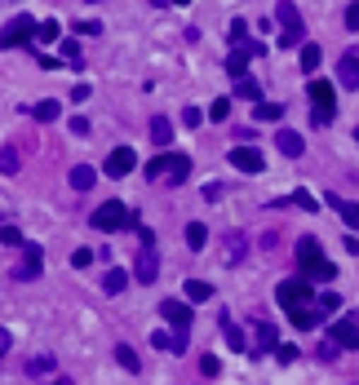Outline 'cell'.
<instances>
[{
	"label": "cell",
	"instance_id": "6da1fadb",
	"mask_svg": "<svg viewBox=\"0 0 359 385\" xmlns=\"http://www.w3.org/2000/svg\"><path fill=\"white\" fill-rule=\"evenodd\" d=\"M146 177L165 182V186H182V182L191 177V160L177 155V150H165V155H155L151 164H146Z\"/></svg>",
	"mask_w": 359,
	"mask_h": 385
},
{
	"label": "cell",
	"instance_id": "7a4b0ae2",
	"mask_svg": "<svg viewBox=\"0 0 359 385\" xmlns=\"http://www.w3.org/2000/svg\"><path fill=\"white\" fill-rule=\"evenodd\" d=\"M275 23L284 27L280 45H284V49H298V40L306 36V23H302V13H298V5H293V0H280V5H275Z\"/></svg>",
	"mask_w": 359,
	"mask_h": 385
},
{
	"label": "cell",
	"instance_id": "3957f363",
	"mask_svg": "<svg viewBox=\"0 0 359 385\" xmlns=\"http://www.w3.org/2000/svg\"><path fill=\"white\" fill-rule=\"evenodd\" d=\"M311 283H315V279H306V275H298V279H284L280 288H275V301H280L284 310H293V306H311V301H319V297L311 292Z\"/></svg>",
	"mask_w": 359,
	"mask_h": 385
},
{
	"label": "cell",
	"instance_id": "277c9868",
	"mask_svg": "<svg viewBox=\"0 0 359 385\" xmlns=\"http://www.w3.org/2000/svg\"><path fill=\"white\" fill-rule=\"evenodd\" d=\"M89 222H93V230H120V226L134 222V213H129L120 199H107V204H98V208H93Z\"/></svg>",
	"mask_w": 359,
	"mask_h": 385
},
{
	"label": "cell",
	"instance_id": "5b68a950",
	"mask_svg": "<svg viewBox=\"0 0 359 385\" xmlns=\"http://www.w3.org/2000/svg\"><path fill=\"white\" fill-rule=\"evenodd\" d=\"M231 164L240 173H262L266 169V160H262V150H257L253 142H240L235 150H231Z\"/></svg>",
	"mask_w": 359,
	"mask_h": 385
},
{
	"label": "cell",
	"instance_id": "8992f818",
	"mask_svg": "<svg viewBox=\"0 0 359 385\" xmlns=\"http://www.w3.org/2000/svg\"><path fill=\"white\" fill-rule=\"evenodd\" d=\"M36 18H27V13H18L9 27H5V49H18V45H31V36H36Z\"/></svg>",
	"mask_w": 359,
	"mask_h": 385
},
{
	"label": "cell",
	"instance_id": "52a82bcc",
	"mask_svg": "<svg viewBox=\"0 0 359 385\" xmlns=\"http://www.w3.org/2000/svg\"><path fill=\"white\" fill-rule=\"evenodd\" d=\"M138 169V155H134V146H116L107 155V177H129Z\"/></svg>",
	"mask_w": 359,
	"mask_h": 385
},
{
	"label": "cell",
	"instance_id": "ba28073f",
	"mask_svg": "<svg viewBox=\"0 0 359 385\" xmlns=\"http://www.w3.org/2000/svg\"><path fill=\"white\" fill-rule=\"evenodd\" d=\"M337 85L341 89H355L359 85V49H346V54L337 58Z\"/></svg>",
	"mask_w": 359,
	"mask_h": 385
},
{
	"label": "cell",
	"instance_id": "9c48e42d",
	"mask_svg": "<svg viewBox=\"0 0 359 385\" xmlns=\"http://www.w3.org/2000/svg\"><path fill=\"white\" fill-rule=\"evenodd\" d=\"M244 253H249V239H244L240 230H226V239H222V266H240Z\"/></svg>",
	"mask_w": 359,
	"mask_h": 385
},
{
	"label": "cell",
	"instance_id": "30bf717a",
	"mask_svg": "<svg viewBox=\"0 0 359 385\" xmlns=\"http://www.w3.org/2000/svg\"><path fill=\"white\" fill-rule=\"evenodd\" d=\"M160 314H165V319H169L177 332H187V328H191V306H187V301H173V297H169V301H160Z\"/></svg>",
	"mask_w": 359,
	"mask_h": 385
},
{
	"label": "cell",
	"instance_id": "8fae6325",
	"mask_svg": "<svg viewBox=\"0 0 359 385\" xmlns=\"http://www.w3.org/2000/svg\"><path fill=\"white\" fill-rule=\"evenodd\" d=\"M134 275H138L142 283H155L160 266H155V253H151V244H142V253H138V261H134Z\"/></svg>",
	"mask_w": 359,
	"mask_h": 385
},
{
	"label": "cell",
	"instance_id": "7c38bea8",
	"mask_svg": "<svg viewBox=\"0 0 359 385\" xmlns=\"http://www.w3.org/2000/svg\"><path fill=\"white\" fill-rule=\"evenodd\" d=\"M288 319H293V328H315L324 319V310H319V301H311V306H293Z\"/></svg>",
	"mask_w": 359,
	"mask_h": 385
},
{
	"label": "cell",
	"instance_id": "4fadbf2b",
	"mask_svg": "<svg viewBox=\"0 0 359 385\" xmlns=\"http://www.w3.org/2000/svg\"><path fill=\"white\" fill-rule=\"evenodd\" d=\"M329 337H333L337 345H346V350H359V328H355V319L333 324V328H329Z\"/></svg>",
	"mask_w": 359,
	"mask_h": 385
},
{
	"label": "cell",
	"instance_id": "5bb4252c",
	"mask_svg": "<svg viewBox=\"0 0 359 385\" xmlns=\"http://www.w3.org/2000/svg\"><path fill=\"white\" fill-rule=\"evenodd\" d=\"M249 58H253L249 40H240V45L231 49V58H226V71H231V76H244V71H249Z\"/></svg>",
	"mask_w": 359,
	"mask_h": 385
},
{
	"label": "cell",
	"instance_id": "9a60e30c",
	"mask_svg": "<svg viewBox=\"0 0 359 385\" xmlns=\"http://www.w3.org/2000/svg\"><path fill=\"white\" fill-rule=\"evenodd\" d=\"M324 253H319V239L315 235H302L298 239V271H306V266H311V261H319Z\"/></svg>",
	"mask_w": 359,
	"mask_h": 385
},
{
	"label": "cell",
	"instance_id": "2e32d148",
	"mask_svg": "<svg viewBox=\"0 0 359 385\" xmlns=\"http://www.w3.org/2000/svg\"><path fill=\"white\" fill-rule=\"evenodd\" d=\"M275 146H280V150H284L288 160H298L302 150H306V142H302V138H298V133H293V129H280V133H275Z\"/></svg>",
	"mask_w": 359,
	"mask_h": 385
},
{
	"label": "cell",
	"instance_id": "e0dca14e",
	"mask_svg": "<svg viewBox=\"0 0 359 385\" xmlns=\"http://www.w3.org/2000/svg\"><path fill=\"white\" fill-rule=\"evenodd\" d=\"M306 93H311V102H315V107H337V97H333V85H329V80H311V89H306Z\"/></svg>",
	"mask_w": 359,
	"mask_h": 385
},
{
	"label": "cell",
	"instance_id": "ac0fdd59",
	"mask_svg": "<svg viewBox=\"0 0 359 385\" xmlns=\"http://www.w3.org/2000/svg\"><path fill=\"white\" fill-rule=\"evenodd\" d=\"M329 204L341 213V222H346L351 230H359V204H351V199H337V195H329Z\"/></svg>",
	"mask_w": 359,
	"mask_h": 385
},
{
	"label": "cell",
	"instance_id": "d6986e66",
	"mask_svg": "<svg viewBox=\"0 0 359 385\" xmlns=\"http://www.w3.org/2000/svg\"><path fill=\"white\" fill-rule=\"evenodd\" d=\"M13 275H18V279H36V275H40V248H36V244H27V261H23Z\"/></svg>",
	"mask_w": 359,
	"mask_h": 385
},
{
	"label": "cell",
	"instance_id": "ffe728a7",
	"mask_svg": "<svg viewBox=\"0 0 359 385\" xmlns=\"http://www.w3.org/2000/svg\"><path fill=\"white\" fill-rule=\"evenodd\" d=\"M275 341H280V332H275V324L257 319V355H262V350H275Z\"/></svg>",
	"mask_w": 359,
	"mask_h": 385
},
{
	"label": "cell",
	"instance_id": "44dd1931",
	"mask_svg": "<svg viewBox=\"0 0 359 385\" xmlns=\"http://www.w3.org/2000/svg\"><path fill=\"white\" fill-rule=\"evenodd\" d=\"M151 142L155 146H169L173 142V124L165 120V115H155V120H151Z\"/></svg>",
	"mask_w": 359,
	"mask_h": 385
},
{
	"label": "cell",
	"instance_id": "7402d4cb",
	"mask_svg": "<svg viewBox=\"0 0 359 385\" xmlns=\"http://www.w3.org/2000/svg\"><path fill=\"white\" fill-rule=\"evenodd\" d=\"M45 372H54V355H36L27 363V377L31 381H45Z\"/></svg>",
	"mask_w": 359,
	"mask_h": 385
},
{
	"label": "cell",
	"instance_id": "603a6c76",
	"mask_svg": "<svg viewBox=\"0 0 359 385\" xmlns=\"http://www.w3.org/2000/svg\"><path fill=\"white\" fill-rule=\"evenodd\" d=\"M31 115H36V120H40V124H54V120H58V115H62V107L54 102V97H49V102H36V107H31Z\"/></svg>",
	"mask_w": 359,
	"mask_h": 385
},
{
	"label": "cell",
	"instance_id": "cb8c5ba5",
	"mask_svg": "<svg viewBox=\"0 0 359 385\" xmlns=\"http://www.w3.org/2000/svg\"><path fill=\"white\" fill-rule=\"evenodd\" d=\"M93 182H98V173L89 169V164H76V169H71V186H76V191H89Z\"/></svg>",
	"mask_w": 359,
	"mask_h": 385
},
{
	"label": "cell",
	"instance_id": "d4e9b609",
	"mask_svg": "<svg viewBox=\"0 0 359 385\" xmlns=\"http://www.w3.org/2000/svg\"><path fill=\"white\" fill-rule=\"evenodd\" d=\"M302 275H306V279H315V283H324V279H333L337 271H333V261H324V257H319V261H311V266H306Z\"/></svg>",
	"mask_w": 359,
	"mask_h": 385
},
{
	"label": "cell",
	"instance_id": "484cf974",
	"mask_svg": "<svg viewBox=\"0 0 359 385\" xmlns=\"http://www.w3.org/2000/svg\"><path fill=\"white\" fill-rule=\"evenodd\" d=\"M182 235H187V248H191V253H200V248H204V239H208V230H204L200 222H191V226L182 230Z\"/></svg>",
	"mask_w": 359,
	"mask_h": 385
},
{
	"label": "cell",
	"instance_id": "4316f807",
	"mask_svg": "<svg viewBox=\"0 0 359 385\" xmlns=\"http://www.w3.org/2000/svg\"><path fill=\"white\" fill-rule=\"evenodd\" d=\"M324 62V54H319V45H311V40H302V71H315V66Z\"/></svg>",
	"mask_w": 359,
	"mask_h": 385
},
{
	"label": "cell",
	"instance_id": "83f0119b",
	"mask_svg": "<svg viewBox=\"0 0 359 385\" xmlns=\"http://www.w3.org/2000/svg\"><path fill=\"white\" fill-rule=\"evenodd\" d=\"M213 297V283H204V279H187V301H208Z\"/></svg>",
	"mask_w": 359,
	"mask_h": 385
},
{
	"label": "cell",
	"instance_id": "f1b7e54d",
	"mask_svg": "<svg viewBox=\"0 0 359 385\" xmlns=\"http://www.w3.org/2000/svg\"><path fill=\"white\" fill-rule=\"evenodd\" d=\"M235 93H240V97H249V102H262V89H257L249 76H235Z\"/></svg>",
	"mask_w": 359,
	"mask_h": 385
},
{
	"label": "cell",
	"instance_id": "f546056e",
	"mask_svg": "<svg viewBox=\"0 0 359 385\" xmlns=\"http://www.w3.org/2000/svg\"><path fill=\"white\" fill-rule=\"evenodd\" d=\"M62 58H67L71 71H85V58H80V45L76 40H62Z\"/></svg>",
	"mask_w": 359,
	"mask_h": 385
},
{
	"label": "cell",
	"instance_id": "4dcf8cb0",
	"mask_svg": "<svg viewBox=\"0 0 359 385\" xmlns=\"http://www.w3.org/2000/svg\"><path fill=\"white\" fill-rule=\"evenodd\" d=\"M124 283H129V275H124V271H107V279H102V292H111V297H116V292H124Z\"/></svg>",
	"mask_w": 359,
	"mask_h": 385
},
{
	"label": "cell",
	"instance_id": "1f68e13d",
	"mask_svg": "<svg viewBox=\"0 0 359 385\" xmlns=\"http://www.w3.org/2000/svg\"><path fill=\"white\" fill-rule=\"evenodd\" d=\"M0 173H5V177H13V173H18V150H13V146H5V150H0Z\"/></svg>",
	"mask_w": 359,
	"mask_h": 385
},
{
	"label": "cell",
	"instance_id": "d6a6232c",
	"mask_svg": "<svg viewBox=\"0 0 359 385\" xmlns=\"http://www.w3.org/2000/svg\"><path fill=\"white\" fill-rule=\"evenodd\" d=\"M284 115V107L280 102H257V120H266V124H275Z\"/></svg>",
	"mask_w": 359,
	"mask_h": 385
},
{
	"label": "cell",
	"instance_id": "836d02e7",
	"mask_svg": "<svg viewBox=\"0 0 359 385\" xmlns=\"http://www.w3.org/2000/svg\"><path fill=\"white\" fill-rule=\"evenodd\" d=\"M222 332H226V345H231V350H240V355L249 350V345H244V332H240L235 324H222Z\"/></svg>",
	"mask_w": 359,
	"mask_h": 385
},
{
	"label": "cell",
	"instance_id": "e575fe53",
	"mask_svg": "<svg viewBox=\"0 0 359 385\" xmlns=\"http://www.w3.org/2000/svg\"><path fill=\"white\" fill-rule=\"evenodd\" d=\"M116 359H120V367H124V372H138V355H134L129 345H116Z\"/></svg>",
	"mask_w": 359,
	"mask_h": 385
},
{
	"label": "cell",
	"instance_id": "d590c367",
	"mask_svg": "<svg viewBox=\"0 0 359 385\" xmlns=\"http://www.w3.org/2000/svg\"><path fill=\"white\" fill-rule=\"evenodd\" d=\"M333 115H337V107H315V111H311V124L324 129V124H333Z\"/></svg>",
	"mask_w": 359,
	"mask_h": 385
},
{
	"label": "cell",
	"instance_id": "8d00e7d4",
	"mask_svg": "<svg viewBox=\"0 0 359 385\" xmlns=\"http://www.w3.org/2000/svg\"><path fill=\"white\" fill-rule=\"evenodd\" d=\"M182 124H187V129H200V124H204V111L187 102V111H182Z\"/></svg>",
	"mask_w": 359,
	"mask_h": 385
},
{
	"label": "cell",
	"instance_id": "74e56055",
	"mask_svg": "<svg viewBox=\"0 0 359 385\" xmlns=\"http://www.w3.org/2000/svg\"><path fill=\"white\" fill-rule=\"evenodd\" d=\"M71 266H76V271H89V266H93V253H89V248H76V253H71Z\"/></svg>",
	"mask_w": 359,
	"mask_h": 385
},
{
	"label": "cell",
	"instance_id": "f35d334b",
	"mask_svg": "<svg viewBox=\"0 0 359 385\" xmlns=\"http://www.w3.org/2000/svg\"><path fill=\"white\" fill-rule=\"evenodd\" d=\"M226 115H231V102H226V97H218V102L208 107V120H226Z\"/></svg>",
	"mask_w": 359,
	"mask_h": 385
},
{
	"label": "cell",
	"instance_id": "ab89813d",
	"mask_svg": "<svg viewBox=\"0 0 359 385\" xmlns=\"http://www.w3.org/2000/svg\"><path fill=\"white\" fill-rule=\"evenodd\" d=\"M36 36H40V40H58V18L40 23V27H36Z\"/></svg>",
	"mask_w": 359,
	"mask_h": 385
},
{
	"label": "cell",
	"instance_id": "60d3db41",
	"mask_svg": "<svg viewBox=\"0 0 359 385\" xmlns=\"http://www.w3.org/2000/svg\"><path fill=\"white\" fill-rule=\"evenodd\" d=\"M319 310H324V314L341 310V297H337V292H324V297H319Z\"/></svg>",
	"mask_w": 359,
	"mask_h": 385
},
{
	"label": "cell",
	"instance_id": "b9f144b4",
	"mask_svg": "<svg viewBox=\"0 0 359 385\" xmlns=\"http://www.w3.org/2000/svg\"><path fill=\"white\" fill-rule=\"evenodd\" d=\"M293 199H298V204H302L306 213H315V208H319V199H315L311 191H298V195H293Z\"/></svg>",
	"mask_w": 359,
	"mask_h": 385
},
{
	"label": "cell",
	"instance_id": "7bdbcfd3",
	"mask_svg": "<svg viewBox=\"0 0 359 385\" xmlns=\"http://www.w3.org/2000/svg\"><path fill=\"white\" fill-rule=\"evenodd\" d=\"M200 372H204V377H218V372H222V363H218L213 355H204V359H200Z\"/></svg>",
	"mask_w": 359,
	"mask_h": 385
},
{
	"label": "cell",
	"instance_id": "ee69618b",
	"mask_svg": "<svg viewBox=\"0 0 359 385\" xmlns=\"http://www.w3.org/2000/svg\"><path fill=\"white\" fill-rule=\"evenodd\" d=\"M244 36H249V23H244V18H235V23H231V45H240Z\"/></svg>",
	"mask_w": 359,
	"mask_h": 385
},
{
	"label": "cell",
	"instance_id": "f6af8a7d",
	"mask_svg": "<svg viewBox=\"0 0 359 385\" xmlns=\"http://www.w3.org/2000/svg\"><path fill=\"white\" fill-rule=\"evenodd\" d=\"M275 359H280V363H293V359H298V345H275Z\"/></svg>",
	"mask_w": 359,
	"mask_h": 385
},
{
	"label": "cell",
	"instance_id": "bcb514c9",
	"mask_svg": "<svg viewBox=\"0 0 359 385\" xmlns=\"http://www.w3.org/2000/svg\"><path fill=\"white\" fill-rule=\"evenodd\" d=\"M76 31H80V36H98V31H102V23H93V18H85V23H76Z\"/></svg>",
	"mask_w": 359,
	"mask_h": 385
},
{
	"label": "cell",
	"instance_id": "7dc6e473",
	"mask_svg": "<svg viewBox=\"0 0 359 385\" xmlns=\"http://www.w3.org/2000/svg\"><path fill=\"white\" fill-rule=\"evenodd\" d=\"M0 239H5L9 248H13V244H23V235H18V226H5V230H0Z\"/></svg>",
	"mask_w": 359,
	"mask_h": 385
},
{
	"label": "cell",
	"instance_id": "c3c4849f",
	"mask_svg": "<svg viewBox=\"0 0 359 385\" xmlns=\"http://www.w3.org/2000/svg\"><path fill=\"white\" fill-rule=\"evenodd\" d=\"M346 27L359 31V0H355V5H346Z\"/></svg>",
	"mask_w": 359,
	"mask_h": 385
},
{
	"label": "cell",
	"instance_id": "681fc988",
	"mask_svg": "<svg viewBox=\"0 0 359 385\" xmlns=\"http://www.w3.org/2000/svg\"><path fill=\"white\" fill-rule=\"evenodd\" d=\"M151 345H160V350H173V337H169V332H151Z\"/></svg>",
	"mask_w": 359,
	"mask_h": 385
},
{
	"label": "cell",
	"instance_id": "f907efd6",
	"mask_svg": "<svg viewBox=\"0 0 359 385\" xmlns=\"http://www.w3.org/2000/svg\"><path fill=\"white\" fill-rule=\"evenodd\" d=\"M67 129H71V133H80V138H85V133H89V120H85V115H76V120H71Z\"/></svg>",
	"mask_w": 359,
	"mask_h": 385
},
{
	"label": "cell",
	"instance_id": "816d5d0a",
	"mask_svg": "<svg viewBox=\"0 0 359 385\" xmlns=\"http://www.w3.org/2000/svg\"><path fill=\"white\" fill-rule=\"evenodd\" d=\"M169 5H187V0H169Z\"/></svg>",
	"mask_w": 359,
	"mask_h": 385
},
{
	"label": "cell",
	"instance_id": "f5cc1de1",
	"mask_svg": "<svg viewBox=\"0 0 359 385\" xmlns=\"http://www.w3.org/2000/svg\"><path fill=\"white\" fill-rule=\"evenodd\" d=\"M355 142H359V129H355Z\"/></svg>",
	"mask_w": 359,
	"mask_h": 385
},
{
	"label": "cell",
	"instance_id": "db71d44e",
	"mask_svg": "<svg viewBox=\"0 0 359 385\" xmlns=\"http://www.w3.org/2000/svg\"><path fill=\"white\" fill-rule=\"evenodd\" d=\"M89 5H98V0H89Z\"/></svg>",
	"mask_w": 359,
	"mask_h": 385
}]
</instances>
